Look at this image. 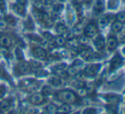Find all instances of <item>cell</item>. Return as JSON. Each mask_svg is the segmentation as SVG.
I'll return each instance as SVG.
<instances>
[{"label":"cell","instance_id":"13","mask_svg":"<svg viewBox=\"0 0 125 114\" xmlns=\"http://www.w3.org/2000/svg\"><path fill=\"white\" fill-rule=\"evenodd\" d=\"M34 21L31 16H28L24 22V28L29 33H33L35 29V26H34Z\"/></svg>","mask_w":125,"mask_h":114},{"label":"cell","instance_id":"36","mask_svg":"<svg viewBox=\"0 0 125 114\" xmlns=\"http://www.w3.org/2000/svg\"><path fill=\"white\" fill-rule=\"evenodd\" d=\"M118 4V1L117 0H110L109 1V9H116L117 7Z\"/></svg>","mask_w":125,"mask_h":114},{"label":"cell","instance_id":"29","mask_svg":"<svg viewBox=\"0 0 125 114\" xmlns=\"http://www.w3.org/2000/svg\"><path fill=\"white\" fill-rule=\"evenodd\" d=\"M66 73H67V75H70V76H75V75H77V73H78V70L75 67H74L73 66H69V67H67Z\"/></svg>","mask_w":125,"mask_h":114},{"label":"cell","instance_id":"26","mask_svg":"<svg viewBox=\"0 0 125 114\" xmlns=\"http://www.w3.org/2000/svg\"><path fill=\"white\" fill-rule=\"evenodd\" d=\"M8 92L7 85L5 83H0V100H2L3 98L6 96Z\"/></svg>","mask_w":125,"mask_h":114},{"label":"cell","instance_id":"16","mask_svg":"<svg viewBox=\"0 0 125 114\" xmlns=\"http://www.w3.org/2000/svg\"><path fill=\"white\" fill-rule=\"evenodd\" d=\"M4 19H5L6 22H7L8 26H16L17 19H16L14 16H12V15L5 14V15H4Z\"/></svg>","mask_w":125,"mask_h":114},{"label":"cell","instance_id":"45","mask_svg":"<svg viewBox=\"0 0 125 114\" xmlns=\"http://www.w3.org/2000/svg\"><path fill=\"white\" fill-rule=\"evenodd\" d=\"M123 54H124V55H125V47H124V48L123 49Z\"/></svg>","mask_w":125,"mask_h":114},{"label":"cell","instance_id":"25","mask_svg":"<svg viewBox=\"0 0 125 114\" xmlns=\"http://www.w3.org/2000/svg\"><path fill=\"white\" fill-rule=\"evenodd\" d=\"M41 37L45 40V41L48 42V43H50V42H52L54 40V36L50 33V32H47V31L42 32Z\"/></svg>","mask_w":125,"mask_h":114},{"label":"cell","instance_id":"18","mask_svg":"<svg viewBox=\"0 0 125 114\" xmlns=\"http://www.w3.org/2000/svg\"><path fill=\"white\" fill-rule=\"evenodd\" d=\"M53 41H54V43H55V44L59 47L63 46V45H65L67 43L66 38H65V37L62 36V35H59V36H57V37H55Z\"/></svg>","mask_w":125,"mask_h":114},{"label":"cell","instance_id":"14","mask_svg":"<svg viewBox=\"0 0 125 114\" xmlns=\"http://www.w3.org/2000/svg\"><path fill=\"white\" fill-rule=\"evenodd\" d=\"M105 99L106 101L109 105L111 106H116V104L120 101V96L117 95H105Z\"/></svg>","mask_w":125,"mask_h":114},{"label":"cell","instance_id":"23","mask_svg":"<svg viewBox=\"0 0 125 114\" xmlns=\"http://www.w3.org/2000/svg\"><path fill=\"white\" fill-rule=\"evenodd\" d=\"M56 32L60 35H64L67 33V27L65 25L62 24V23H58L56 26Z\"/></svg>","mask_w":125,"mask_h":114},{"label":"cell","instance_id":"2","mask_svg":"<svg viewBox=\"0 0 125 114\" xmlns=\"http://www.w3.org/2000/svg\"><path fill=\"white\" fill-rule=\"evenodd\" d=\"M32 72L33 70L30 66L29 62L25 61V59L17 61V62L14 66V69H13V73L16 77L27 76V75L32 73Z\"/></svg>","mask_w":125,"mask_h":114},{"label":"cell","instance_id":"40","mask_svg":"<svg viewBox=\"0 0 125 114\" xmlns=\"http://www.w3.org/2000/svg\"><path fill=\"white\" fill-rule=\"evenodd\" d=\"M79 42H80V43H82V44H87V43H88V39H87L86 37H82V38L79 39Z\"/></svg>","mask_w":125,"mask_h":114},{"label":"cell","instance_id":"42","mask_svg":"<svg viewBox=\"0 0 125 114\" xmlns=\"http://www.w3.org/2000/svg\"><path fill=\"white\" fill-rule=\"evenodd\" d=\"M120 42L121 43H125V34H121V36H120Z\"/></svg>","mask_w":125,"mask_h":114},{"label":"cell","instance_id":"43","mask_svg":"<svg viewBox=\"0 0 125 114\" xmlns=\"http://www.w3.org/2000/svg\"><path fill=\"white\" fill-rule=\"evenodd\" d=\"M83 1L84 0H75V2L76 3V4H82Z\"/></svg>","mask_w":125,"mask_h":114},{"label":"cell","instance_id":"21","mask_svg":"<svg viewBox=\"0 0 125 114\" xmlns=\"http://www.w3.org/2000/svg\"><path fill=\"white\" fill-rule=\"evenodd\" d=\"M57 108H58V106L57 105L53 103H50L47 104L45 106V111L48 113H56V112H57Z\"/></svg>","mask_w":125,"mask_h":114},{"label":"cell","instance_id":"10","mask_svg":"<svg viewBox=\"0 0 125 114\" xmlns=\"http://www.w3.org/2000/svg\"><path fill=\"white\" fill-rule=\"evenodd\" d=\"M123 63V59L121 58V56H119L118 55H116L112 58L111 61V72L115 71L116 68H118Z\"/></svg>","mask_w":125,"mask_h":114},{"label":"cell","instance_id":"4","mask_svg":"<svg viewBox=\"0 0 125 114\" xmlns=\"http://www.w3.org/2000/svg\"><path fill=\"white\" fill-rule=\"evenodd\" d=\"M30 52L34 59H37L39 61H44L46 59L47 52L45 49V48L36 43H33L30 46Z\"/></svg>","mask_w":125,"mask_h":114},{"label":"cell","instance_id":"35","mask_svg":"<svg viewBox=\"0 0 125 114\" xmlns=\"http://www.w3.org/2000/svg\"><path fill=\"white\" fill-rule=\"evenodd\" d=\"M72 66H73L74 67L76 68L77 70H79L83 66V62H82L81 60H75V61L73 62V64H72Z\"/></svg>","mask_w":125,"mask_h":114},{"label":"cell","instance_id":"39","mask_svg":"<svg viewBox=\"0 0 125 114\" xmlns=\"http://www.w3.org/2000/svg\"><path fill=\"white\" fill-rule=\"evenodd\" d=\"M73 85L75 87V88H82V87H84V85H85V83H83V82L82 81V80H75V82H74Z\"/></svg>","mask_w":125,"mask_h":114},{"label":"cell","instance_id":"22","mask_svg":"<svg viewBox=\"0 0 125 114\" xmlns=\"http://www.w3.org/2000/svg\"><path fill=\"white\" fill-rule=\"evenodd\" d=\"M104 8V0H96L94 4V10L96 12H101Z\"/></svg>","mask_w":125,"mask_h":114},{"label":"cell","instance_id":"30","mask_svg":"<svg viewBox=\"0 0 125 114\" xmlns=\"http://www.w3.org/2000/svg\"><path fill=\"white\" fill-rule=\"evenodd\" d=\"M122 27H123V25H122V23L119 22V21H116V22L113 23L112 26H111V29H112V31L115 32V33L120 32Z\"/></svg>","mask_w":125,"mask_h":114},{"label":"cell","instance_id":"32","mask_svg":"<svg viewBox=\"0 0 125 114\" xmlns=\"http://www.w3.org/2000/svg\"><path fill=\"white\" fill-rule=\"evenodd\" d=\"M8 27V24L6 22L5 19H4V16H0V30H6Z\"/></svg>","mask_w":125,"mask_h":114},{"label":"cell","instance_id":"19","mask_svg":"<svg viewBox=\"0 0 125 114\" xmlns=\"http://www.w3.org/2000/svg\"><path fill=\"white\" fill-rule=\"evenodd\" d=\"M94 44L96 48L99 50H102L104 48V39L102 36H99L95 40H94Z\"/></svg>","mask_w":125,"mask_h":114},{"label":"cell","instance_id":"7","mask_svg":"<svg viewBox=\"0 0 125 114\" xmlns=\"http://www.w3.org/2000/svg\"><path fill=\"white\" fill-rule=\"evenodd\" d=\"M0 79L8 82L10 84H13V79L11 75L7 71L6 67L3 64L0 63Z\"/></svg>","mask_w":125,"mask_h":114},{"label":"cell","instance_id":"9","mask_svg":"<svg viewBox=\"0 0 125 114\" xmlns=\"http://www.w3.org/2000/svg\"><path fill=\"white\" fill-rule=\"evenodd\" d=\"M100 69V65L95 64V65H89L85 68L84 72L88 76H95L98 73L99 70Z\"/></svg>","mask_w":125,"mask_h":114},{"label":"cell","instance_id":"33","mask_svg":"<svg viewBox=\"0 0 125 114\" xmlns=\"http://www.w3.org/2000/svg\"><path fill=\"white\" fill-rule=\"evenodd\" d=\"M52 8H53V13L59 14V13L62 10V9H63V6H62V4H61L60 3H59V4H54V5L52 6Z\"/></svg>","mask_w":125,"mask_h":114},{"label":"cell","instance_id":"15","mask_svg":"<svg viewBox=\"0 0 125 114\" xmlns=\"http://www.w3.org/2000/svg\"><path fill=\"white\" fill-rule=\"evenodd\" d=\"M40 93L43 95H45V97L51 96V95H53V89L49 84L43 85V86H41V88H40Z\"/></svg>","mask_w":125,"mask_h":114},{"label":"cell","instance_id":"11","mask_svg":"<svg viewBox=\"0 0 125 114\" xmlns=\"http://www.w3.org/2000/svg\"><path fill=\"white\" fill-rule=\"evenodd\" d=\"M48 84L52 88H58L62 85V80L59 77H51L48 78Z\"/></svg>","mask_w":125,"mask_h":114},{"label":"cell","instance_id":"5","mask_svg":"<svg viewBox=\"0 0 125 114\" xmlns=\"http://www.w3.org/2000/svg\"><path fill=\"white\" fill-rule=\"evenodd\" d=\"M15 106V98L13 96L4 97L0 100V112L6 113L10 112L11 109L14 108Z\"/></svg>","mask_w":125,"mask_h":114},{"label":"cell","instance_id":"38","mask_svg":"<svg viewBox=\"0 0 125 114\" xmlns=\"http://www.w3.org/2000/svg\"><path fill=\"white\" fill-rule=\"evenodd\" d=\"M83 113H87V114H94L97 113V110L95 108H93V107H88V108L85 109L83 111Z\"/></svg>","mask_w":125,"mask_h":114},{"label":"cell","instance_id":"34","mask_svg":"<svg viewBox=\"0 0 125 114\" xmlns=\"http://www.w3.org/2000/svg\"><path fill=\"white\" fill-rule=\"evenodd\" d=\"M116 21H119L121 23H124L125 22V12H120L116 15Z\"/></svg>","mask_w":125,"mask_h":114},{"label":"cell","instance_id":"1","mask_svg":"<svg viewBox=\"0 0 125 114\" xmlns=\"http://www.w3.org/2000/svg\"><path fill=\"white\" fill-rule=\"evenodd\" d=\"M57 100L65 104H74L77 101V96L73 91L69 90H62L53 94Z\"/></svg>","mask_w":125,"mask_h":114},{"label":"cell","instance_id":"3","mask_svg":"<svg viewBox=\"0 0 125 114\" xmlns=\"http://www.w3.org/2000/svg\"><path fill=\"white\" fill-rule=\"evenodd\" d=\"M25 100L29 105L33 106H40L46 102L47 97L43 95L40 92H33L28 95Z\"/></svg>","mask_w":125,"mask_h":114},{"label":"cell","instance_id":"31","mask_svg":"<svg viewBox=\"0 0 125 114\" xmlns=\"http://www.w3.org/2000/svg\"><path fill=\"white\" fill-rule=\"evenodd\" d=\"M108 22H109V19H108V17H106V16H102V17H100L99 21H98V23H99V25L100 26H105L106 25L108 24Z\"/></svg>","mask_w":125,"mask_h":114},{"label":"cell","instance_id":"44","mask_svg":"<svg viewBox=\"0 0 125 114\" xmlns=\"http://www.w3.org/2000/svg\"><path fill=\"white\" fill-rule=\"evenodd\" d=\"M56 2H57V3H62V2H63L64 0H55Z\"/></svg>","mask_w":125,"mask_h":114},{"label":"cell","instance_id":"12","mask_svg":"<svg viewBox=\"0 0 125 114\" xmlns=\"http://www.w3.org/2000/svg\"><path fill=\"white\" fill-rule=\"evenodd\" d=\"M84 33H85V35L87 38H92L97 33V27H96V26L94 24L90 23V24H88L86 26Z\"/></svg>","mask_w":125,"mask_h":114},{"label":"cell","instance_id":"28","mask_svg":"<svg viewBox=\"0 0 125 114\" xmlns=\"http://www.w3.org/2000/svg\"><path fill=\"white\" fill-rule=\"evenodd\" d=\"M7 4L5 0H0V12L3 15L7 14Z\"/></svg>","mask_w":125,"mask_h":114},{"label":"cell","instance_id":"8","mask_svg":"<svg viewBox=\"0 0 125 114\" xmlns=\"http://www.w3.org/2000/svg\"><path fill=\"white\" fill-rule=\"evenodd\" d=\"M13 45V40L7 35H0V47L10 49Z\"/></svg>","mask_w":125,"mask_h":114},{"label":"cell","instance_id":"17","mask_svg":"<svg viewBox=\"0 0 125 114\" xmlns=\"http://www.w3.org/2000/svg\"><path fill=\"white\" fill-rule=\"evenodd\" d=\"M28 62H29V65L33 71H36V70L43 68V65L41 64V61H39V60H37V59L36 60L33 59L28 61Z\"/></svg>","mask_w":125,"mask_h":114},{"label":"cell","instance_id":"41","mask_svg":"<svg viewBox=\"0 0 125 114\" xmlns=\"http://www.w3.org/2000/svg\"><path fill=\"white\" fill-rule=\"evenodd\" d=\"M16 2H17L18 4H21V5L27 6V5H28V0H16Z\"/></svg>","mask_w":125,"mask_h":114},{"label":"cell","instance_id":"20","mask_svg":"<svg viewBox=\"0 0 125 114\" xmlns=\"http://www.w3.org/2000/svg\"><path fill=\"white\" fill-rule=\"evenodd\" d=\"M117 46V41L114 37H109L107 40V47L110 50H113Z\"/></svg>","mask_w":125,"mask_h":114},{"label":"cell","instance_id":"24","mask_svg":"<svg viewBox=\"0 0 125 114\" xmlns=\"http://www.w3.org/2000/svg\"><path fill=\"white\" fill-rule=\"evenodd\" d=\"M81 55L83 57L84 59L90 60V59H92L93 52L90 49H85L82 50V52H81Z\"/></svg>","mask_w":125,"mask_h":114},{"label":"cell","instance_id":"37","mask_svg":"<svg viewBox=\"0 0 125 114\" xmlns=\"http://www.w3.org/2000/svg\"><path fill=\"white\" fill-rule=\"evenodd\" d=\"M78 95H80L81 97H85L86 95H87V90H86L84 87H82V88L78 89Z\"/></svg>","mask_w":125,"mask_h":114},{"label":"cell","instance_id":"6","mask_svg":"<svg viewBox=\"0 0 125 114\" xmlns=\"http://www.w3.org/2000/svg\"><path fill=\"white\" fill-rule=\"evenodd\" d=\"M11 9L12 11L16 15H17L20 17L25 18L27 16V6L21 5V4H18L17 2L11 4Z\"/></svg>","mask_w":125,"mask_h":114},{"label":"cell","instance_id":"27","mask_svg":"<svg viewBox=\"0 0 125 114\" xmlns=\"http://www.w3.org/2000/svg\"><path fill=\"white\" fill-rule=\"evenodd\" d=\"M70 112V106H69V104L63 103L61 106H59L57 108V112H62V113H68Z\"/></svg>","mask_w":125,"mask_h":114}]
</instances>
